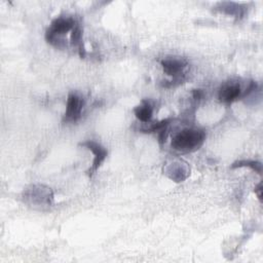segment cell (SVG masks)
<instances>
[{"instance_id":"cell-1","label":"cell","mask_w":263,"mask_h":263,"mask_svg":"<svg viewBox=\"0 0 263 263\" xmlns=\"http://www.w3.org/2000/svg\"><path fill=\"white\" fill-rule=\"evenodd\" d=\"M205 139L203 130L198 128H186L178 133L172 140V147L181 152H189L198 149Z\"/></svg>"},{"instance_id":"cell-2","label":"cell","mask_w":263,"mask_h":263,"mask_svg":"<svg viewBox=\"0 0 263 263\" xmlns=\"http://www.w3.org/2000/svg\"><path fill=\"white\" fill-rule=\"evenodd\" d=\"M74 27L75 26L73 18L58 17L51 22L50 27L45 33V38L50 44L54 46H60L61 40L59 39V36L62 34H66L70 30H73Z\"/></svg>"},{"instance_id":"cell-3","label":"cell","mask_w":263,"mask_h":263,"mask_svg":"<svg viewBox=\"0 0 263 263\" xmlns=\"http://www.w3.org/2000/svg\"><path fill=\"white\" fill-rule=\"evenodd\" d=\"M83 108V100L76 93H69L66 105V112L64 115V120L68 122H75L81 116V111Z\"/></svg>"},{"instance_id":"cell-4","label":"cell","mask_w":263,"mask_h":263,"mask_svg":"<svg viewBox=\"0 0 263 263\" xmlns=\"http://www.w3.org/2000/svg\"><path fill=\"white\" fill-rule=\"evenodd\" d=\"M160 65L163 69V72L174 77V82H176L179 77L181 76V73L187 66V62L183 59H177V58H165L160 61Z\"/></svg>"},{"instance_id":"cell-5","label":"cell","mask_w":263,"mask_h":263,"mask_svg":"<svg viewBox=\"0 0 263 263\" xmlns=\"http://www.w3.org/2000/svg\"><path fill=\"white\" fill-rule=\"evenodd\" d=\"M81 146H84L85 148H87L89 151H91L95 155L93 157V161H92V165L91 167L88 170V175H92L100 166L101 164L104 162V160L107 157V150L101 146L99 143L95 142V141H85L83 143L80 144Z\"/></svg>"},{"instance_id":"cell-6","label":"cell","mask_w":263,"mask_h":263,"mask_svg":"<svg viewBox=\"0 0 263 263\" xmlns=\"http://www.w3.org/2000/svg\"><path fill=\"white\" fill-rule=\"evenodd\" d=\"M241 95L240 86L236 83L224 84L219 90V100L223 103L230 104L236 101Z\"/></svg>"},{"instance_id":"cell-7","label":"cell","mask_w":263,"mask_h":263,"mask_svg":"<svg viewBox=\"0 0 263 263\" xmlns=\"http://www.w3.org/2000/svg\"><path fill=\"white\" fill-rule=\"evenodd\" d=\"M134 111H135L136 117L142 122H148L151 119L152 113H153V109L151 105L146 101H143L142 105L135 108Z\"/></svg>"},{"instance_id":"cell-8","label":"cell","mask_w":263,"mask_h":263,"mask_svg":"<svg viewBox=\"0 0 263 263\" xmlns=\"http://www.w3.org/2000/svg\"><path fill=\"white\" fill-rule=\"evenodd\" d=\"M243 166L251 167L253 171H255L259 175L262 174V164L259 161H255V160H238V161H235L234 163H232V165H231L232 168L243 167Z\"/></svg>"},{"instance_id":"cell-9","label":"cell","mask_w":263,"mask_h":263,"mask_svg":"<svg viewBox=\"0 0 263 263\" xmlns=\"http://www.w3.org/2000/svg\"><path fill=\"white\" fill-rule=\"evenodd\" d=\"M192 96H193V99L195 100H201L203 98V91L201 89H193Z\"/></svg>"},{"instance_id":"cell-10","label":"cell","mask_w":263,"mask_h":263,"mask_svg":"<svg viewBox=\"0 0 263 263\" xmlns=\"http://www.w3.org/2000/svg\"><path fill=\"white\" fill-rule=\"evenodd\" d=\"M255 193L258 196V199L260 200V202L262 201V183H259L256 187H255Z\"/></svg>"}]
</instances>
